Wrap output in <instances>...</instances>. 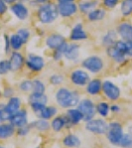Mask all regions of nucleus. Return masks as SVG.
I'll use <instances>...</instances> for the list:
<instances>
[{"label":"nucleus","mask_w":132,"mask_h":148,"mask_svg":"<svg viewBox=\"0 0 132 148\" xmlns=\"http://www.w3.org/2000/svg\"><path fill=\"white\" fill-rule=\"evenodd\" d=\"M30 131V125H25V126H22V127H18V130H17V133L19 136H25L29 133Z\"/></svg>","instance_id":"c03bdc74"},{"label":"nucleus","mask_w":132,"mask_h":148,"mask_svg":"<svg viewBox=\"0 0 132 148\" xmlns=\"http://www.w3.org/2000/svg\"><path fill=\"white\" fill-rule=\"evenodd\" d=\"M15 33L21 38L25 45H26L31 39L32 31L29 28H27V27H20V28H18L17 30H16Z\"/></svg>","instance_id":"72a5a7b5"},{"label":"nucleus","mask_w":132,"mask_h":148,"mask_svg":"<svg viewBox=\"0 0 132 148\" xmlns=\"http://www.w3.org/2000/svg\"><path fill=\"white\" fill-rule=\"evenodd\" d=\"M69 41L75 43L85 42L90 39V34L85 29V24L83 22H77L72 27L69 33Z\"/></svg>","instance_id":"0eeeda50"},{"label":"nucleus","mask_w":132,"mask_h":148,"mask_svg":"<svg viewBox=\"0 0 132 148\" xmlns=\"http://www.w3.org/2000/svg\"><path fill=\"white\" fill-rule=\"evenodd\" d=\"M66 117L70 121V125L79 124L81 121H83V114L77 108H70L67 109Z\"/></svg>","instance_id":"b1692460"},{"label":"nucleus","mask_w":132,"mask_h":148,"mask_svg":"<svg viewBox=\"0 0 132 148\" xmlns=\"http://www.w3.org/2000/svg\"><path fill=\"white\" fill-rule=\"evenodd\" d=\"M85 128H86V130H88L90 132L101 135V134L106 133L107 128H108V124L106 123L103 119H101V118H99V119L92 118V119L86 121Z\"/></svg>","instance_id":"f3484780"},{"label":"nucleus","mask_w":132,"mask_h":148,"mask_svg":"<svg viewBox=\"0 0 132 148\" xmlns=\"http://www.w3.org/2000/svg\"><path fill=\"white\" fill-rule=\"evenodd\" d=\"M15 1H17V2H21V3H25V4H27V3H29V1H30V0H15Z\"/></svg>","instance_id":"603ef678"},{"label":"nucleus","mask_w":132,"mask_h":148,"mask_svg":"<svg viewBox=\"0 0 132 148\" xmlns=\"http://www.w3.org/2000/svg\"><path fill=\"white\" fill-rule=\"evenodd\" d=\"M85 92L90 97H97L101 95L102 90V79L99 78L90 79V82L86 84Z\"/></svg>","instance_id":"aec40b11"},{"label":"nucleus","mask_w":132,"mask_h":148,"mask_svg":"<svg viewBox=\"0 0 132 148\" xmlns=\"http://www.w3.org/2000/svg\"><path fill=\"white\" fill-rule=\"evenodd\" d=\"M9 56V64H10V71L12 73H17L25 67V59L26 57L21 51H12Z\"/></svg>","instance_id":"2eb2a0df"},{"label":"nucleus","mask_w":132,"mask_h":148,"mask_svg":"<svg viewBox=\"0 0 132 148\" xmlns=\"http://www.w3.org/2000/svg\"><path fill=\"white\" fill-rule=\"evenodd\" d=\"M118 146L122 148H132V134L123 133V136H122Z\"/></svg>","instance_id":"4c0bfd02"},{"label":"nucleus","mask_w":132,"mask_h":148,"mask_svg":"<svg viewBox=\"0 0 132 148\" xmlns=\"http://www.w3.org/2000/svg\"><path fill=\"white\" fill-rule=\"evenodd\" d=\"M36 3L38 4V5H40V4H43V3H47V2L49 1H52V0H35Z\"/></svg>","instance_id":"3c124183"},{"label":"nucleus","mask_w":132,"mask_h":148,"mask_svg":"<svg viewBox=\"0 0 132 148\" xmlns=\"http://www.w3.org/2000/svg\"><path fill=\"white\" fill-rule=\"evenodd\" d=\"M29 125H30V127H35L39 131H47L50 128V126H51V123L49 122V120L39 118V119L35 120V121H33Z\"/></svg>","instance_id":"473e14b6"},{"label":"nucleus","mask_w":132,"mask_h":148,"mask_svg":"<svg viewBox=\"0 0 132 148\" xmlns=\"http://www.w3.org/2000/svg\"><path fill=\"white\" fill-rule=\"evenodd\" d=\"M77 108L83 114V121H88V120L94 118L96 114V108H95V103L92 99H83L77 106Z\"/></svg>","instance_id":"1a4fd4ad"},{"label":"nucleus","mask_w":132,"mask_h":148,"mask_svg":"<svg viewBox=\"0 0 132 148\" xmlns=\"http://www.w3.org/2000/svg\"><path fill=\"white\" fill-rule=\"evenodd\" d=\"M35 17L37 22L42 26L54 24L60 18L58 11V4L55 1L43 3L35 8Z\"/></svg>","instance_id":"f257e3e1"},{"label":"nucleus","mask_w":132,"mask_h":148,"mask_svg":"<svg viewBox=\"0 0 132 148\" xmlns=\"http://www.w3.org/2000/svg\"><path fill=\"white\" fill-rule=\"evenodd\" d=\"M123 127L117 121H112L108 124V128L106 131V138L111 144L119 145V142L123 136Z\"/></svg>","instance_id":"9b49d317"},{"label":"nucleus","mask_w":132,"mask_h":148,"mask_svg":"<svg viewBox=\"0 0 132 148\" xmlns=\"http://www.w3.org/2000/svg\"><path fill=\"white\" fill-rule=\"evenodd\" d=\"M115 30L119 39L126 42H132V22L129 20H122L116 25Z\"/></svg>","instance_id":"dca6fc26"},{"label":"nucleus","mask_w":132,"mask_h":148,"mask_svg":"<svg viewBox=\"0 0 132 148\" xmlns=\"http://www.w3.org/2000/svg\"><path fill=\"white\" fill-rule=\"evenodd\" d=\"M63 144L69 148H78L81 146V140L75 134H68L63 139Z\"/></svg>","instance_id":"c756f323"},{"label":"nucleus","mask_w":132,"mask_h":148,"mask_svg":"<svg viewBox=\"0 0 132 148\" xmlns=\"http://www.w3.org/2000/svg\"><path fill=\"white\" fill-rule=\"evenodd\" d=\"M13 95H14V90H13L12 88L7 86V88H4V90H3V97H8V99H10V97H13Z\"/></svg>","instance_id":"49530a36"},{"label":"nucleus","mask_w":132,"mask_h":148,"mask_svg":"<svg viewBox=\"0 0 132 148\" xmlns=\"http://www.w3.org/2000/svg\"><path fill=\"white\" fill-rule=\"evenodd\" d=\"M95 108H96V113H98L102 117L108 116L110 112V106L107 101H98L95 104Z\"/></svg>","instance_id":"2f4dec72"},{"label":"nucleus","mask_w":132,"mask_h":148,"mask_svg":"<svg viewBox=\"0 0 132 148\" xmlns=\"http://www.w3.org/2000/svg\"><path fill=\"white\" fill-rule=\"evenodd\" d=\"M101 1L99 0H79L78 2L79 13L83 15H86L94 8L98 7Z\"/></svg>","instance_id":"4be33fe9"},{"label":"nucleus","mask_w":132,"mask_h":148,"mask_svg":"<svg viewBox=\"0 0 132 148\" xmlns=\"http://www.w3.org/2000/svg\"><path fill=\"white\" fill-rule=\"evenodd\" d=\"M9 10L8 3L5 0H0V16H3L6 14V12Z\"/></svg>","instance_id":"37998d69"},{"label":"nucleus","mask_w":132,"mask_h":148,"mask_svg":"<svg viewBox=\"0 0 132 148\" xmlns=\"http://www.w3.org/2000/svg\"><path fill=\"white\" fill-rule=\"evenodd\" d=\"M0 30H1V26H0Z\"/></svg>","instance_id":"5fc2aeb1"},{"label":"nucleus","mask_w":132,"mask_h":148,"mask_svg":"<svg viewBox=\"0 0 132 148\" xmlns=\"http://www.w3.org/2000/svg\"><path fill=\"white\" fill-rule=\"evenodd\" d=\"M69 79L72 86L77 88H85L92 78H90V73L83 70V68H77L70 73Z\"/></svg>","instance_id":"6e6552de"},{"label":"nucleus","mask_w":132,"mask_h":148,"mask_svg":"<svg viewBox=\"0 0 132 148\" xmlns=\"http://www.w3.org/2000/svg\"><path fill=\"white\" fill-rule=\"evenodd\" d=\"M55 99L59 106L62 108H76L81 101V95L78 90H70L66 86H61L55 94Z\"/></svg>","instance_id":"f03ea898"},{"label":"nucleus","mask_w":132,"mask_h":148,"mask_svg":"<svg viewBox=\"0 0 132 148\" xmlns=\"http://www.w3.org/2000/svg\"><path fill=\"white\" fill-rule=\"evenodd\" d=\"M67 41V38L63 34L58 33V32H52L48 34L45 38V46L50 51H54L62 47Z\"/></svg>","instance_id":"ddd939ff"},{"label":"nucleus","mask_w":132,"mask_h":148,"mask_svg":"<svg viewBox=\"0 0 132 148\" xmlns=\"http://www.w3.org/2000/svg\"><path fill=\"white\" fill-rule=\"evenodd\" d=\"M9 41H10V47L12 51H21L25 46L24 42L16 33L9 35Z\"/></svg>","instance_id":"cd10ccee"},{"label":"nucleus","mask_w":132,"mask_h":148,"mask_svg":"<svg viewBox=\"0 0 132 148\" xmlns=\"http://www.w3.org/2000/svg\"><path fill=\"white\" fill-rule=\"evenodd\" d=\"M58 11L60 18L62 19H70L79 13V7L77 2H69V3L58 4Z\"/></svg>","instance_id":"4468645a"},{"label":"nucleus","mask_w":132,"mask_h":148,"mask_svg":"<svg viewBox=\"0 0 132 148\" xmlns=\"http://www.w3.org/2000/svg\"><path fill=\"white\" fill-rule=\"evenodd\" d=\"M101 6L103 8H105L106 10H113L119 5L121 0H101Z\"/></svg>","instance_id":"58836bf2"},{"label":"nucleus","mask_w":132,"mask_h":148,"mask_svg":"<svg viewBox=\"0 0 132 148\" xmlns=\"http://www.w3.org/2000/svg\"><path fill=\"white\" fill-rule=\"evenodd\" d=\"M3 39H4V52H5V54H10L11 52H12V50H11V47H10L9 35H7V34H4Z\"/></svg>","instance_id":"79ce46f5"},{"label":"nucleus","mask_w":132,"mask_h":148,"mask_svg":"<svg viewBox=\"0 0 132 148\" xmlns=\"http://www.w3.org/2000/svg\"><path fill=\"white\" fill-rule=\"evenodd\" d=\"M9 10L11 11V13L16 19H18L19 21H26L30 18L31 15L30 7L27 4L21 3V2L15 1L14 3L10 4Z\"/></svg>","instance_id":"f8f14e48"},{"label":"nucleus","mask_w":132,"mask_h":148,"mask_svg":"<svg viewBox=\"0 0 132 148\" xmlns=\"http://www.w3.org/2000/svg\"><path fill=\"white\" fill-rule=\"evenodd\" d=\"M126 55L128 57V59H132V42H127Z\"/></svg>","instance_id":"09e8293b"},{"label":"nucleus","mask_w":132,"mask_h":148,"mask_svg":"<svg viewBox=\"0 0 132 148\" xmlns=\"http://www.w3.org/2000/svg\"><path fill=\"white\" fill-rule=\"evenodd\" d=\"M64 46V45H63ZM63 46L61 48L57 50H54L52 51V54H51V58L53 59L54 62H60L64 59V53H63Z\"/></svg>","instance_id":"ea45409f"},{"label":"nucleus","mask_w":132,"mask_h":148,"mask_svg":"<svg viewBox=\"0 0 132 148\" xmlns=\"http://www.w3.org/2000/svg\"><path fill=\"white\" fill-rule=\"evenodd\" d=\"M69 125H70V123L69 120H68V118L66 117V115H64V116H61V115L55 116L53 117L51 122V127L56 132H60L64 127L69 126Z\"/></svg>","instance_id":"393cba45"},{"label":"nucleus","mask_w":132,"mask_h":148,"mask_svg":"<svg viewBox=\"0 0 132 148\" xmlns=\"http://www.w3.org/2000/svg\"><path fill=\"white\" fill-rule=\"evenodd\" d=\"M101 92L104 97L110 101H116L121 97V90L116 84L111 82L110 79H104L102 81V90Z\"/></svg>","instance_id":"9d476101"},{"label":"nucleus","mask_w":132,"mask_h":148,"mask_svg":"<svg viewBox=\"0 0 132 148\" xmlns=\"http://www.w3.org/2000/svg\"><path fill=\"white\" fill-rule=\"evenodd\" d=\"M81 68L90 74L97 75L103 72L105 68V61L103 57L98 54H92L81 61Z\"/></svg>","instance_id":"20e7f679"},{"label":"nucleus","mask_w":132,"mask_h":148,"mask_svg":"<svg viewBox=\"0 0 132 148\" xmlns=\"http://www.w3.org/2000/svg\"><path fill=\"white\" fill-rule=\"evenodd\" d=\"M65 79L66 78L63 74H61V73H55V74H52L49 77V83L52 86H59L65 83Z\"/></svg>","instance_id":"f704fd0d"},{"label":"nucleus","mask_w":132,"mask_h":148,"mask_svg":"<svg viewBox=\"0 0 132 148\" xmlns=\"http://www.w3.org/2000/svg\"><path fill=\"white\" fill-rule=\"evenodd\" d=\"M10 71V64L8 60H0V75H7Z\"/></svg>","instance_id":"a19ab883"},{"label":"nucleus","mask_w":132,"mask_h":148,"mask_svg":"<svg viewBox=\"0 0 132 148\" xmlns=\"http://www.w3.org/2000/svg\"><path fill=\"white\" fill-rule=\"evenodd\" d=\"M19 90L23 92H32L33 90V79H26L19 84Z\"/></svg>","instance_id":"e433bc0d"},{"label":"nucleus","mask_w":132,"mask_h":148,"mask_svg":"<svg viewBox=\"0 0 132 148\" xmlns=\"http://www.w3.org/2000/svg\"><path fill=\"white\" fill-rule=\"evenodd\" d=\"M64 59L70 63H78L81 58V45L79 43L75 42H67L63 46Z\"/></svg>","instance_id":"423d86ee"},{"label":"nucleus","mask_w":132,"mask_h":148,"mask_svg":"<svg viewBox=\"0 0 132 148\" xmlns=\"http://www.w3.org/2000/svg\"><path fill=\"white\" fill-rule=\"evenodd\" d=\"M15 133V127L11 123H0V139H7Z\"/></svg>","instance_id":"c85d7f7f"},{"label":"nucleus","mask_w":132,"mask_h":148,"mask_svg":"<svg viewBox=\"0 0 132 148\" xmlns=\"http://www.w3.org/2000/svg\"><path fill=\"white\" fill-rule=\"evenodd\" d=\"M46 60L43 56L36 53H28L25 59V67L33 74H39L46 68Z\"/></svg>","instance_id":"39448f33"},{"label":"nucleus","mask_w":132,"mask_h":148,"mask_svg":"<svg viewBox=\"0 0 132 148\" xmlns=\"http://www.w3.org/2000/svg\"><path fill=\"white\" fill-rule=\"evenodd\" d=\"M106 16H107V10L102 6H98L90 12H88L85 15V18L90 23H98V22L103 21L106 18Z\"/></svg>","instance_id":"6ab92c4d"},{"label":"nucleus","mask_w":132,"mask_h":148,"mask_svg":"<svg viewBox=\"0 0 132 148\" xmlns=\"http://www.w3.org/2000/svg\"><path fill=\"white\" fill-rule=\"evenodd\" d=\"M78 0H55L57 4H60V3H69V2H77Z\"/></svg>","instance_id":"8fccbe9b"},{"label":"nucleus","mask_w":132,"mask_h":148,"mask_svg":"<svg viewBox=\"0 0 132 148\" xmlns=\"http://www.w3.org/2000/svg\"><path fill=\"white\" fill-rule=\"evenodd\" d=\"M119 12L123 18L132 16V0H121L119 3Z\"/></svg>","instance_id":"bb28decb"},{"label":"nucleus","mask_w":132,"mask_h":148,"mask_svg":"<svg viewBox=\"0 0 132 148\" xmlns=\"http://www.w3.org/2000/svg\"><path fill=\"white\" fill-rule=\"evenodd\" d=\"M119 39L117 35V32L115 29L111 28L105 31V33L101 36V45L104 49L108 47H111L116 43V41Z\"/></svg>","instance_id":"412c9836"},{"label":"nucleus","mask_w":132,"mask_h":148,"mask_svg":"<svg viewBox=\"0 0 132 148\" xmlns=\"http://www.w3.org/2000/svg\"><path fill=\"white\" fill-rule=\"evenodd\" d=\"M121 111V108L118 106L117 103H114V104H111L110 106V112L112 113H119Z\"/></svg>","instance_id":"de8ad7c7"},{"label":"nucleus","mask_w":132,"mask_h":148,"mask_svg":"<svg viewBox=\"0 0 132 148\" xmlns=\"http://www.w3.org/2000/svg\"><path fill=\"white\" fill-rule=\"evenodd\" d=\"M5 1L7 2V3L9 4V5H10V4L14 3V2H15V0H5Z\"/></svg>","instance_id":"864d4df0"},{"label":"nucleus","mask_w":132,"mask_h":148,"mask_svg":"<svg viewBox=\"0 0 132 148\" xmlns=\"http://www.w3.org/2000/svg\"><path fill=\"white\" fill-rule=\"evenodd\" d=\"M28 102L32 103V102H38V103L42 104H47L49 102V97L45 94H38V92H32L28 97Z\"/></svg>","instance_id":"7c9ffc66"},{"label":"nucleus","mask_w":132,"mask_h":148,"mask_svg":"<svg viewBox=\"0 0 132 148\" xmlns=\"http://www.w3.org/2000/svg\"><path fill=\"white\" fill-rule=\"evenodd\" d=\"M0 148H3V147H1V146H0Z\"/></svg>","instance_id":"6e6d98bb"},{"label":"nucleus","mask_w":132,"mask_h":148,"mask_svg":"<svg viewBox=\"0 0 132 148\" xmlns=\"http://www.w3.org/2000/svg\"><path fill=\"white\" fill-rule=\"evenodd\" d=\"M58 113V108L54 106H46L37 115L38 118H42V119L49 120L51 118L55 117Z\"/></svg>","instance_id":"a878e982"},{"label":"nucleus","mask_w":132,"mask_h":148,"mask_svg":"<svg viewBox=\"0 0 132 148\" xmlns=\"http://www.w3.org/2000/svg\"><path fill=\"white\" fill-rule=\"evenodd\" d=\"M9 118H10V114H8V113L4 110L3 108H0V123L6 121V120H9Z\"/></svg>","instance_id":"a18cd8bd"},{"label":"nucleus","mask_w":132,"mask_h":148,"mask_svg":"<svg viewBox=\"0 0 132 148\" xmlns=\"http://www.w3.org/2000/svg\"><path fill=\"white\" fill-rule=\"evenodd\" d=\"M21 106H22V101L20 97H11L10 99H8V102L3 106L4 110L10 114V116L12 114H14L16 111H18L20 108H21Z\"/></svg>","instance_id":"5701e85b"},{"label":"nucleus","mask_w":132,"mask_h":148,"mask_svg":"<svg viewBox=\"0 0 132 148\" xmlns=\"http://www.w3.org/2000/svg\"><path fill=\"white\" fill-rule=\"evenodd\" d=\"M127 42L121 39H118L113 46L105 48V55L114 64L123 65L127 62L128 57L126 55Z\"/></svg>","instance_id":"7ed1b4c3"},{"label":"nucleus","mask_w":132,"mask_h":148,"mask_svg":"<svg viewBox=\"0 0 132 148\" xmlns=\"http://www.w3.org/2000/svg\"><path fill=\"white\" fill-rule=\"evenodd\" d=\"M46 85L43 81L40 79H33V92H38V94H45L46 92Z\"/></svg>","instance_id":"c9c22d12"},{"label":"nucleus","mask_w":132,"mask_h":148,"mask_svg":"<svg viewBox=\"0 0 132 148\" xmlns=\"http://www.w3.org/2000/svg\"><path fill=\"white\" fill-rule=\"evenodd\" d=\"M9 122L14 127H22L28 124V113L26 109L20 108L9 118Z\"/></svg>","instance_id":"a211bd4d"}]
</instances>
